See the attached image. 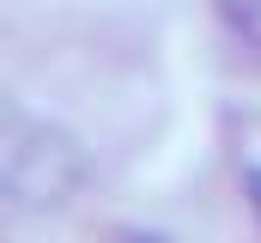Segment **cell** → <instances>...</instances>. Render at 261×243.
<instances>
[{
	"label": "cell",
	"mask_w": 261,
	"mask_h": 243,
	"mask_svg": "<svg viewBox=\"0 0 261 243\" xmlns=\"http://www.w3.org/2000/svg\"><path fill=\"white\" fill-rule=\"evenodd\" d=\"M85 177H91V158L79 134L37 116L18 98H0V201L49 213V207H67L85 188Z\"/></svg>",
	"instance_id": "obj_1"
},
{
	"label": "cell",
	"mask_w": 261,
	"mask_h": 243,
	"mask_svg": "<svg viewBox=\"0 0 261 243\" xmlns=\"http://www.w3.org/2000/svg\"><path fill=\"white\" fill-rule=\"evenodd\" d=\"M219 18L261 55V0H219Z\"/></svg>",
	"instance_id": "obj_2"
},
{
	"label": "cell",
	"mask_w": 261,
	"mask_h": 243,
	"mask_svg": "<svg viewBox=\"0 0 261 243\" xmlns=\"http://www.w3.org/2000/svg\"><path fill=\"white\" fill-rule=\"evenodd\" d=\"M249 188H255V207H261V171H249Z\"/></svg>",
	"instance_id": "obj_3"
},
{
	"label": "cell",
	"mask_w": 261,
	"mask_h": 243,
	"mask_svg": "<svg viewBox=\"0 0 261 243\" xmlns=\"http://www.w3.org/2000/svg\"><path fill=\"white\" fill-rule=\"evenodd\" d=\"M134 243H158V237H134Z\"/></svg>",
	"instance_id": "obj_4"
}]
</instances>
